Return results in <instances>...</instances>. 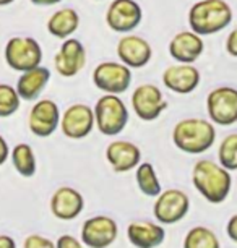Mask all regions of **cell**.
Listing matches in <instances>:
<instances>
[{
  "label": "cell",
  "mask_w": 237,
  "mask_h": 248,
  "mask_svg": "<svg viewBox=\"0 0 237 248\" xmlns=\"http://www.w3.org/2000/svg\"><path fill=\"white\" fill-rule=\"evenodd\" d=\"M226 50L229 52V55H232V57H237V28L236 30H232L229 32V36H227Z\"/></svg>",
  "instance_id": "obj_30"
},
{
  "label": "cell",
  "mask_w": 237,
  "mask_h": 248,
  "mask_svg": "<svg viewBox=\"0 0 237 248\" xmlns=\"http://www.w3.org/2000/svg\"><path fill=\"white\" fill-rule=\"evenodd\" d=\"M205 49V43L198 34L192 31L177 32L169 43V54L175 62L184 65H192L200 59Z\"/></svg>",
  "instance_id": "obj_19"
},
{
  "label": "cell",
  "mask_w": 237,
  "mask_h": 248,
  "mask_svg": "<svg viewBox=\"0 0 237 248\" xmlns=\"http://www.w3.org/2000/svg\"><path fill=\"white\" fill-rule=\"evenodd\" d=\"M226 232H227V235H229L231 240L237 243V214L231 216V219L227 221Z\"/></svg>",
  "instance_id": "obj_31"
},
{
  "label": "cell",
  "mask_w": 237,
  "mask_h": 248,
  "mask_svg": "<svg viewBox=\"0 0 237 248\" xmlns=\"http://www.w3.org/2000/svg\"><path fill=\"white\" fill-rule=\"evenodd\" d=\"M62 133L70 140H83L95 128V112L86 104H73L60 115Z\"/></svg>",
  "instance_id": "obj_10"
},
{
  "label": "cell",
  "mask_w": 237,
  "mask_h": 248,
  "mask_svg": "<svg viewBox=\"0 0 237 248\" xmlns=\"http://www.w3.org/2000/svg\"><path fill=\"white\" fill-rule=\"evenodd\" d=\"M128 242L137 248H156L166 238V231L161 224L150 221H133L127 227Z\"/></svg>",
  "instance_id": "obj_20"
},
{
  "label": "cell",
  "mask_w": 237,
  "mask_h": 248,
  "mask_svg": "<svg viewBox=\"0 0 237 248\" xmlns=\"http://www.w3.org/2000/svg\"><path fill=\"white\" fill-rule=\"evenodd\" d=\"M80 26V15L73 8L57 10L47 21V31L57 39H68Z\"/></svg>",
  "instance_id": "obj_22"
},
{
  "label": "cell",
  "mask_w": 237,
  "mask_h": 248,
  "mask_svg": "<svg viewBox=\"0 0 237 248\" xmlns=\"http://www.w3.org/2000/svg\"><path fill=\"white\" fill-rule=\"evenodd\" d=\"M202 81L200 70L193 65H171L162 73V83L167 90L177 93V94H190L198 88Z\"/></svg>",
  "instance_id": "obj_15"
},
{
  "label": "cell",
  "mask_w": 237,
  "mask_h": 248,
  "mask_svg": "<svg viewBox=\"0 0 237 248\" xmlns=\"http://www.w3.org/2000/svg\"><path fill=\"white\" fill-rule=\"evenodd\" d=\"M20 104H21V99H20V96H18L15 88L2 83V85H0V119L12 117L20 109Z\"/></svg>",
  "instance_id": "obj_27"
},
{
  "label": "cell",
  "mask_w": 237,
  "mask_h": 248,
  "mask_svg": "<svg viewBox=\"0 0 237 248\" xmlns=\"http://www.w3.org/2000/svg\"><path fill=\"white\" fill-rule=\"evenodd\" d=\"M190 209V200L185 191L177 188H169L161 191L156 196V201L153 204V214L159 224H175L187 216Z\"/></svg>",
  "instance_id": "obj_7"
},
{
  "label": "cell",
  "mask_w": 237,
  "mask_h": 248,
  "mask_svg": "<svg viewBox=\"0 0 237 248\" xmlns=\"http://www.w3.org/2000/svg\"><path fill=\"white\" fill-rule=\"evenodd\" d=\"M216 140V128L205 119H184L175 124L173 141L187 154L206 153Z\"/></svg>",
  "instance_id": "obj_3"
},
{
  "label": "cell",
  "mask_w": 237,
  "mask_h": 248,
  "mask_svg": "<svg viewBox=\"0 0 237 248\" xmlns=\"http://www.w3.org/2000/svg\"><path fill=\"white\" fill-rule=\"evenodd\" d=\"M0 248H16V243L10 235H0Z\"/></svg>",
  "instance_id": "obj_33"
},
{
  "label": "cell",
  "mask_w": 237,
  "mask_h": 248,
  "mask_svg": "<svg viewBox=\"0 0 237 248\" xmlns=\"http://www.w3.org/2000/svg\"><path fill=\"white\" fill-rule=\"evenodd\" d=\"M119 235L117 222L109 216H93L83 222L81 243L88 248H108Z\"/></svg>",
  "instance_id": "obj_9"
},
{
  "label": "cell",
  "mask_w": 237,
  "mask_h": 248,
  "mask_svg": "<svg viewBox=\"0 0 237 248\" xmlns=\"http://www.w3.org/2000/svg\"><path fill=\"white\" fill-rule=\"evenodd\" d=\"M143 12L135 0H114L106 13V23L115 32H130L142 23Z\"/></svg>",
  "instance_id": "obj_12"
},
{
  "label": "cell",
  "mask_w": 237,
  "mask_h": 248,
  "mask_svg": "<svg viewBox=\"0 0 237 248\" xmlns=\"http://www.w3.org/2000/svg\"><path fill=\"white\" fill-rule=\"evenodd\" d=\"M184 248H221L216 233L208 227H192L184 238Z\"/></svg>",
  "instance_id": "obj_25"
},
{
  "label": "cell",
  "mask_w": 237,
  "mask_h": 248,
  "mask_svg": "<svg viewBox=\"0 0 237 248\" xmlns=\"http://www.w3.org/2000/svg\"><path fill=\"white\" fill-rule=\"evenodd\" d=\"M23 248H55V243L50 238L39 235V233H31L25 238Z\"/></svg>",
  "instance_id": "obj_28"
},
{
  "label": "cell",
  "mask_w": 237,
  "mask_h": 248,
  "mask_svg": "<svg viewBox=\"0 0 237 248\" xmlns=\"http://www.w3.org/2000/svg\"><path fill=\"white\" fill-rule=\"evenodd\" d=\"M8 157H10V148H8V143L5 141V138L0 135V166H3Z\"/></svg>",
  "instance_id": "obj_32"
},
{
  "label": "cell",
  "mask_w": 237,
  "mask_h": 248,
  "mask_svg": "<svg viewBox=\"0 0 237 248\" xmlns=\"http://www.w3.org/2000/svg\"><path fill=\"white\" fill-rule=\"evenodd\" d=\"M117 55L128 68H143L151 60L153 49L140 36H124L117 43Z\"/></svg>",
  "instance_id": "obj_18"
},
{
  "label": "cell",
  "mask_w": 237,
  "mask_h": 248,
  "mask_svg": "<svg viewBox=\"0 0 237 248\" xmlns=\"http://www.w3.org/2000/svg\"><path fill=\"white\" fill-rule=\"evenodd\" d=\"M85 209V198L72 186H60L50 198V213L60 221L77 219Z\"/></svg>",
  "instance_id": "obj_16"
},
{
  "label": "cell",
  "mask_w": 237,
  "mask_h": 248,
  "mask_svg": "<svg viewBox=\"0 0 237 248\" xmlns=\"http://www.w3.org/2000/svg\"><path fill=\"white\" fill-rule=\"evenodd\" d=\"M12 2H15V0H0V7H3V5H10Z\"/></svg>",
  "instance_id": "obj_35"
},
{
  "label": "cell",
  "mask_w": 237,
  "mask_h": 248,
  "mask_svg": "<svg viewBox=\"0 0 237 248\" xmlns=\"http://www.w3.org/2000/svg\"><path fill=\"white\" fill-rule=\"evenodd\" d=\"M232 10L224 0H198L189 12V25L195 34H215L229 26Z\"/></svg>",
  "instance_id": "obj_2"
},
{
  "label": "cell",
  "mask_w": 237,
  "mask_h": 248,
  "mask_svg": "<svg viewBox=\"0 0 237 248\" xmlns=\"http://www.w3.org/2000/svg\"><path fill=\"white\" fill-rule=\"evenodd\" d=\"M220 166L227 172L237 170V133H231L222 140L218 149Z\"/></svg>",
  "instance_id": "obj_26"
},
{
  "label": "cell",
  "mask_w": 237,
  "mask_h": 248,
  "mask_svg": "<svg viewBox=\"0 0 237 248\" xmlns=\"http://www.w3.org/2000/svg\"><path fill=\"white\" fill-rule=\"evenodd\" d=\"M93 83L106 94L119 96L130 88L132 70L119 62H103L93 72Z\"/></svg>",
  "instance_id": "obj_8"
},
{
  "label": "cell",
  "mask_w": 237,
  "mask_h": 248,
  "mask_svg": "<svg viewBox=\"0 0 237 248\" xmlns=\"http://www.w3.org/2000/svg\"><path fill=\"white\" fill-rule=\"evenodd\" d=\"M93 112H95V124L97 130L106 137H115V135L122 133L124 128L127 127L128 110L119 96H101Z\"/></svg>",
  "instance_id": "obj_4"
},
{
  "label": "cell",
  "mask_w": 237,
  "mask_h": 248,
  "mask_svg": "<svg viewBox=\"0 0 237 248\" xmlns=\"http://www.w3.org/2000/svg\"><path fill=\"white\" fill-rule=\"evenodd\" d=\"M62 0H31L32 5H38V7H50V5H57Z\"/></svg>",
  "instance_id": "obj_34"
},
{
  "label": "cell",
  "mask_w": 237,
  "mask_h": 248,
  "mask_svg": "<svg viewBox=\"0 0 237 248\" xmlns=\"http://www.w3.org/2000/svg\"><path fill=\"white\" fill-rule=\"evenodd\" d=\"M132 106L138 119L151 122L156 120L167 109L161 90L155 85H140L132 94Z\"/></svg>",
  "instance_id": "obj_11"
},
{
  "label": "cell",
  "mask_w": 237,
  "mask_h": 248,
  "mask_svg": "<svg viewBox=\"0 0 237 248\" xmlns=\"http://www.w3.org/2000/svg\"><path fill=\"white\" fill-rule=\"evenodd\" d=\"M55 248H88L81 243V240H78L77 237L73 235H62L59 237L57 243H55Z\"/></svg>",
  "instance_id": "obj_29"
},
{
  "label": "cell",
  "mask_w": 237,
  "mask_h": 248,
  "mask_svg": "<svg viewBox=\"0 0 237 248\" xmlns=\"http://www.w3.org/2000/svg\"><path fill=\"white\" fill-rule=\"evenodd\" d=\"M86 63V49L78 39L68 37L60 46L59 52L54 57L55 70L60 77L72 78L83 70Z\"/></svg>",
  "instance_id": "obj_14"
},
{
  "label": "cell",
  "mask_w": 237,
  "mask_h": 248,
  "mask_svg": "<svg viewBox=\"0 0 237 248\" xmlns=\"http://www.w3.org/2000/svg\"><path fill=\"white\" fill-rule=\"evenodd\" d=\"M106 159L111 164V167L117 174H125V172L133 170L135 167L140 166L142 161V151L132 141H125V140H115L109 143L106 148Z\"/></svg>",
  "instance_id": "obj_17"
},
{
  "label": "cell",
  "mask_w": 237,
  "mask_h": 248,
  "mask_svg": "<svg viewBox=\"0 0 237 248\" xmlns=\"http://www.w3.org/2000/svg\"><path fill=\"white\" fill-rule=\"evenodd\" d=\"M10 156H12L13 167H15V170L21 177L30 179V177L36 174V167H38L36 166V156L30 144H26V143L16 144V146L12 149Z\"/></svg>",
  "instance_id": "obj_23"
},
{
  "label": "cell",
  "mask_w": 237,
  "mask_h": 248,
  "mask_svg": "<svg viewBox=\"0 0 237 248\" xmlns=\"http://www.w3.org/2000/svg\"><path fill=\"white\" fill-rule=\"evenodd\" d=\"M135 180H137V185L140 191L145 196H153L156 198L158 195L161 193V182L158 179V174L153 167V164L150 162H143L137 167V172H135Z\"/></svg>",
  "instance_id": "obj_24"
},
{
  "label": "cell",
  "mask_w": 237,
  "mask_h": 248,
  "mask_svg": "<svg viewBox=\"0 0 237 248\" xmlns=\"http://www.w3.org/2000/svg\"><path fill=\"white\" fill-rule=\"evenodd\" d=\"M192 182L197 191L206 201L220 204L231 193L232 177L220 164L210 159H200L192 169Z\"/></svg>",
  "instance_id": "obj_1"
},
{
  "label": "cell",
  "mask_w": 237,
  "mask_h": 248,
  "mask_svg": "<svg viewBox=\"0 0 237 248\" xmlns=\"http://www.w3.org/2000/svg\"><path fill=\"white\" fill-rule=\"evenodd\" d=\"M50 79V72L46 67L32 68L30 72H25L18 78L16 83V93L23 101H36L47 86Z\"/></svg>",
  "instance_id": "obj_21"
},
{
  "label": "cell",
  "mask_w": 237,
  "mask_h": 248,
  "mask_svg": "<svg viewBox=\"0 0 237 248\" xmlns=\"http://www.w3.org/2000/svg\"><path fill=\"white\" fill-rule=\"evenodd\" d=\"M206 110L211 124L229 127L237 122V90L220 86L206 97Z\"/></svg>",
  "instance_id": "obj_6"
},
{
  "label": "cell",
  "mask_w": 237,
  "mask_h": 248,
  "mask_svg": "<svg viewBox=\"0 0 237 248\" xmlns=\"http://www.w3.org/2000/svg\"><path fill=\"white\" fill-rule=\"evenodd\" d=\"M43 49L39 43L28 36H15L5 46V62L16 72H30L41 67Z\"/></svg>",
  "instance_id": "obj_5"
},
{
  "label": "cell",
  "mask_w": 237,
  "mask_h": 248,
  "mask_svg": "<svg viewBox=\"0 0 237 248\" xmlns=\"http://www.w3.org/2000/svg\"><path fill=\"white\" fill-rule=\"evenodd\" d=\"M28 125L32 135L39 138L50 137L57 127H60V110L59 106L50 99L38 101L30 112Z\"/></svg>",
  "instance_id": "obj_13"
}]
</instances>
